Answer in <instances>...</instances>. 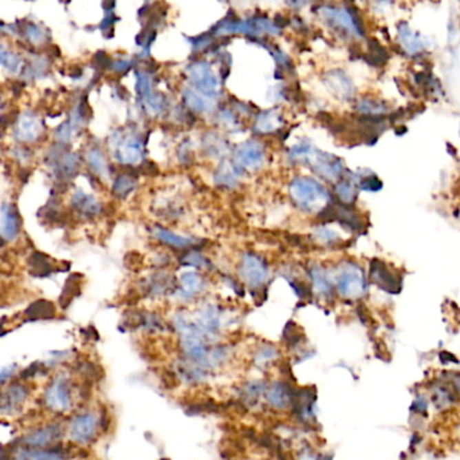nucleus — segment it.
I'll return each mask as SVG.
<instances>
[{"label": "nucleus", "instance_id": "f257e3e1", "mask_svg": "<svg viewBox=\"0 0 460 460\" xmlns=\"http://www.w3.org/2000/svg\"><path fill=\"white\" fill-rule=\"evenodd\" d=\"M291 198L297 207L306 212L323 211L329 205V194L317 181L308 177H297L291 184Z\"/></svg>", "mask_w": 460, "mask_h": 460}, {"label": "nucleus", "instance_id": "f03ea898", "mask_svg": "<svg viewBox=\"0 0 460 460\" xmlns=\"http://www.w3.org/2000/svg\"><path fill=\"white\" fill-rule=\"evenodd\" d=\"M111 150L121 164L135 165L140 163L143 154L142 139L135 132H116L111 136Z\"/></svg>", "mask_w": 460, "mask_h": 460}, {"label": "nucleus", "instance_id": "7ed1b4c3", "mask_svg": "<svg viewBox=\"0 0 460 460\" xmlns=\"http://www.w3.org/2000/svg\"><path fill=\"white\" fill-rule=\"evenodd\" d=\"M335 285L340 296L348 300H358L366 295L367 284L361 267L355 263L343 266L335 277Z\"/></svg>", "mask_w": 460, "mask_h": 460}, {"label": "nucleus", "instance_id": "20e7f679", "mask_svg": "<svg viewBox=\"0 0 460 460\" xmlns=\"http://www.w3.org/2000/svg\"><path fill=\"white\" fill-rule=\"evenodd\" d=\"M188 77L201 95L213 99L220 92V84L218 76L213 73L211 65L207 61H196L187 67Z\"/></svg>", "mask_w": 460, "mask_h": 460}, {"label": "nucleus", "instance_id": "39448f33", "mask_svg": "<svg viewBox=\"0 0 460 460\" xmlns=\"http://www.w3.org/2000/svg\"><path fill=\"white\" fill-rule=\"evenodd\" d=\"M264 161V149L257 140H246L233 151V165L240 170H257Z\"/></svg>", "mask_w": 460, "mask_h": 460}, {"label": "nucleus", "instance_id": "423d86ee", "mask_svg": "<svg viewBox=\"0 0 460 460\" xmlns=\"http://www.w3.org/2000/svg\"><path fill=\"white\" fill-rule=\"evenodd\" d=\"M239 274L249 286L261 288L267 281L269 269L263 260L255 254L244 253L239 262Z\"/></svg>", "mask_w": 460, "mask_h": 460}, {"label": "nucleus", "instance_id": "0eeeda50", "mask_svg": "<svg viewBox=\"0 0 460 460\" xmlns=\"http://www.w3.org/2000/svg\"><path fill=\"white\" fill-rule=\"evenodd\" d=\"M98 429V419L92 413H85L77 416L72 420L69 426V435L72 440L80 444H85L91 441Z\"/></svg>", "mask_w": 460, "mask_h": 460}, {"label": "nucleus", "instance_id": "6e6552de", "mask_svg": "<svg viewBox=\"0 0 460 460\" xmlns=\"http://www.w3.org/2000/svg\"><path fill=\"white\" fill-rule=\"evenodd\" d=\"M322 12L331 23H333L339 29L347 30L350 34L361 35V23L358 21V18L353 14L351 10L335 8V7L327 6V7L322 8Z\"/></svg>", "mask_w": 460, "mask_h": 460}, {"label": "nucleus", "instance_id": "1a4fd4ad", "mask_svg": "<svg viewBox=\"0 0 460 460\" xmlns=\"http://www.w3.org/2000/svg\"><path fill=\"white\" fill-rule=\"evenodd\" d=\"M42 132L43 127L38 116L30 111H26L18 118L14 135L19 142H35Z\"/></svg>", "mask_w": 460, "mask_h": 460}, {"label": "nucleus", "instance_id": "9d476101", "mask_svg": "<svg viewBox=\"0 0 460 460\" xmlns=\"http://www.w3.org/2000/svg\"><path fill=\"white\" fill-rule=\"evenodd\" d=\"M308 163L312 165L315 171H317L320 176H323L327 180H335L343 171L342 160H339L337 157H335L332 154L322 153V151H317V150H315L312 153Z\"/></svg>", "mask_w": 460, "mask_h": 460}, {"label": "nucleus", "instance_id": "9b49d317", "mask_svg": "<svg viewBox=\"0 0 460 460\" xmlns=\"http://www.w3.org/2000/svg\"><path fill=\"white\" fill-rule=\"evenodd\" d=\"M371 281L378 285L381 289H384L388 293H398L401 289V280L393 274L388 266L379 260H374L371 262V270H370Z\"/></svg>", "mask_w": 460, "mask_h": 460}, {"label": "nucleus", "instance_id": "f8f14e48", "mask_svg": "<svg viewBox=\"0 0 460 460\" xmlns=\"http://www.w3.org/2000/svg\"><path fill=\"white\" fill-rule=\"evenodd\" d=\"M45 399L49 408L54 410H66L70 405V395L64 378H57L46 390Z\"/></svg>", "mask_w": 460, "mask_h": 460}, {"label": "nucleus", "instance_id": "ddd939ff", "mask_svg": "<svg viewBox=\"0 0 460 460\" xmlns=\"http://www.w3.org/2000/svg\"><path fill=\"white\" fill-rule=\"evenodd\" d=\"M296 395L297 392L285 382H275L270 386L266 397L271 406L277 409H286L289 406H293Z\"/></svg>", "mask_w": 460, "mask_h": 460}, {"label": "nucleus", "instance_id": "4468645a", "mask_svg": "<svg viewBox=\"0 0 460 460\" xmlns=\"http://www.w3.org/2000/svg\"><path fill=\"white\" fill-rule=\"evenodd\" d=\"M21 230L19 213L14 205L3 204L1 207V238L3 240H12Z\"/></svg>", "mask_w": 460, "mask_h": 460}, {"label": "nucleus", "instance_id": "2eb2a0df", "mask_svg": "<svg viewBox=\"0 0 460 460\" xmlns=\"http://www.w3.org/2000/svg\"><path fill=\"white\" fill-rule=\"evenodd\" d=\"M70 204L81 216H85V218L96 216L100 212V208H101L100 202L96 198H94L92 195L81 191V189H77L73 194Z\"/></svg>", "mask_w": 460, "mask_h": 460}, {"label": "nucleus", "instance_id": "dca6fc26", "mask_svg": "<svg viewBox=\"0 0 460 460\" xmlns=\"http://www.w3.org/2000/svg\"><path fill=\"white\" fill-rule=\"evenodd\" d=\"M61 436V428L59 426H48L32 432L29 436L25 437V444L34 447V448H42L49 446L52 441L60 439Z\"/></svg>", "mask_w": 460, "mask_h": 460}, {"label": "nucleus", "instance_id": "f3484780", "mask_svg": "<svg viewBox=\"0 0 460 460\" xmlns=\"http://www.w3.org/2000/svg\"><path fill=\"white\" fill-rule=\"evenodd\" d=\"M240 174L242 171L233 165V163L224 161L219 165V167L215 171V184L218 187L232 189L238 185Z\"/></svg>", "mask_w": 460, "mask_h": 460}, {"label": "nucleus", "instance_id": "a211bd4d", "mask_svg": "<svg viewBox=\"0 0 460 460\" xmlns=\"http://www.w3.org/2000/svg\"><path fill=\"white\" fill-rule=\"evenodd\" d=\"M184 104L195 112H209L213 108V104L209 98L201 95L196 90L185 88L182 92Z\"/></svg>", "mask_w": 460, "mask_h": 460}, {"label": "nucleus", "instance_id": "6ab92c4d", "mask_svg": "<svg viewBox=\"0 0 460 460\" xmlns=\"http://www.w3.org/2000/svg\"><path fill=\"white\" fill-rule=\"evenodd\" d=\"M154 236L163 242L165 244L170 246V247H174V249H180V250H184V249H189L194 243H195V239L192 238H187V236H180L171 231L165 230L163 227H156L154 231H153Z\"/></svg>", "mask_w": 460, "mask_h": 460}, {"label": "nucleus", "instance_id": "aec40b11", "mask_svg": "<svg viewBox=\"0 0 460 460\" xmlns=\"http://www.w3.org/2000/svg\"><path fill=\"white\" fill-rule=\"evenodd\" d=\"M281 126V116L275 109H267L262 111L254 125V132L257 134H270V132H277L278 127Z\"/></svg>", "mask_w": 460, "mask_h": 460}, {"label": "nucleus", "instance_id": "412c9836", "mask_svg": "<svg viewBox=\"0 0 460 460\" xmlns=\"http://www.w3.org/2000/svg\"><path fill=\"white\" fill-rule=\"evenodd\" d=\"M56 171L60 177L69 178L77 173L79 165H80V157L76 153H66L61 157H56Z\"/></svg>", "mask_w": 460, "mask_h": 460}, {"label": "nucleus", "instance_id": "4be33fe9", "mask_svg": "<svg viewBox=\"0 0 460 460\" xmlns=\"http://www.w3.org/2000/svg\"><path fill=\"white\" fill-rule=\"evenodd\" d=\"M14 460H65V455L54 450L32 448V450H21Z\"/></svg>", "mask_w": 460, "mask_h": 460}, {"label": "nucleus", "instance_id": "5701e85b", "mask_svg": "<svg viewBox=\"0 0 460 460\" xmlns=\"http://www.w3.org/2000/svg\"><path fill=\"white\" fill-rule=\"evenodd\" d=\"M202 289V278L195 271L184 273L181 277V296L185 298L195 296Z\"/></svg>", "mask_w": 460, "mask_h": 460}, {"label": "nucleus", "instance_id": "b1692460", "mask_svg": "<svg viewBox=\"0 0 460 460\" xmlns=\"http://www.w3.org/2000/svg\"><path fill=\"white\" fill-rule=\"evenodd\" d=\"M204 147L207 153L213 157H222L229 150V145L226 143V140L215 132H208L204 136Z\"/></svg>", "mask_w": 460, "mask_h": 460}, {"label": "nucleus", "instance_id": "393cba45", "mask_svg": "<svg viewBox=\"0 0 460 460\" xmlns=\"http://www.w3.org/2000/svg\"><path fill=\"white\" fill-rule=\"evenodd\" d=\"M54 305L49 301L39 300L32 304L28 311L26 316L32 320H39V319H50L54 316Z\"/></svg>", "mask_w": 460, "mask_h": 460}, {"label": "nucleus", "instance_id": "a878e982", "mask_svg": "<svg viewBox=\"0 0 460 460\" xmlns=\"http://www.w3.org/2000/svg\"><path fill=\"white\" fill-rule=\"evenodd\" d=\"M87 163L90 165V167L99 176H105L107 170H108V164L107 160L104 157V154L101 153V150L98 147H91L87 151Z\"/></svg>", "mask_w": 460, "mask_h": 460}, {"label": "nucleus", "instance_id": "bb28decb", "mask_svg": "<svg viewBox=\"0 0 460 460\" xmlns=\"http://www.w3.org/2000/svg\"><path fill=\"white\" fill-rule=\"evenodd\" d=\"M311 277L315 291L322 296H328L332 292V285L327 274L320 267H313L311 270Z\"/></svg>", "mask_w": 460, "mask_h": 460}, {"label": "nucleus", "instance_id": "cd10ccee", "mask_svg": "<svg viewBox=\"0 0 460 460\" xmlns=\"http://www.w3.org/2000/svg\"><path fill=\"white\" fill-rule=\"evenodd\" d=\"M399 39H401L404 48L409 53H417L423 49V42H421L420 36L412 33L406 25H402V28H399Z\"/></svg>", "mask_w": 460, "mask_h": 460}, {"label": "nucleus", "instance_id": "c85d7f7f", "mask_svg": "<svg viewBox=\"0 0 460 460\" xmlns=\"http://www.w3.org/2000/svg\"><path fill=\"white\" fill-rule=\"evenodd\" d=\"M30 269L34 275L38 277H45L48 274H50L53 271L52 263L49 261V258L41 253H34L33 255L30 257Z\"/></svg>", "mask_w": 460, "mask_h": 460}, {"label": "nucleus", "instance_id": "c756f323", "mask_svg": "<svg viewBox=\"0 0 460 460\" xmlns=\"http://www.w3.org/2000/svg\"><path fill=\"white\" fill-rule=\"evenodd\" d=\"M134 189H135V180L132 178L130 176H126V174L119 176L116 178L115 184H114V188H112L114 195L119 198H125L126 196H129Z\"/></svg>", "mask_w": 460, "mask_h": 460}, {"label": "nucleus", "instance_id": "7c9ffc66", "mask_svg": "<svg viewBox=\"0 0 460 460\" xmlns=\"http://www.w3.org/2000/svg\"><path fill=\"white\" fill-rule=\"evenodd\" d=\"M336 195L337 198L342 200V202L344 204H351L355 198H357V188H355V182L354 181H340L336 185Z\"/></svg>", "mask_w": 460, "mask_h": 460}, {"label": "nucleus", "instance_id": "2f4dec72", "mask_svg": "<svg viewBox=\"0 0 460 460\" xmlns=\"http://www.w3.org/2000/svg\"><path fill=\"white\" fill-rule=\"evenodd\" d=\"M25 398H26L25 388L19 385H14L7 390V393L3 397V409H6V406H10V408L17 406Z\"/></svg>", "mask_w": 460, "mask_h": 460}, {"label": "nucleus", "instance_id": "473e14b6", "mask_svg": "<svg viewBox=\"0 0 460 460\" xmlns=\"http://www.w3.org/2000/svg\"><path fill=\"white\" fill-rule=\"evenodd\" d=\"M359 111H362L363 114L370 115L373 118V116H375L381 112H385V105L379 101H375V100L366 99L361 101Z\"/></svg>", "mask_w": 460, "mask_h": 460}, {"label": "nucleus", "instance_id": "72a5a7b5", "mask_svg": "<svg viewBox=\"0 0 460 460\" xmlns=\"http://www.w3.org/2000/svg\"><path fill=\"white\" fill-rule=\"evenodd\" d=\"M74 280H76V275L70 277V278L67 280V282H66L65 288H64V293H63V296H61V304H63V306H66V305L76 297L77 292L80 291V285H79V282H76Z\"/></svg>", "mask_w": 460, "mask_h": 460}, {"label": "nucleus", "instance_id": "f704fd0d", "mask_svg": "<svg viewBox=\"0 0 460 460\" xmlns=\"http://www.w3.org/2000/svg\"><path fill=\"white\" fill-rule=\"evenodd\" d=\"M23 34H25V36H26L32 43H34V45H38V43H41L42 41H45V33H43V30H42L39 26H36L35 23H28V25L25 26V29H23Z\"/></svg>", "mask_w": 460, "mask_h": 460}, {"label": "nucleus", "instance_id": "c9c22d12", "mask_svg": "<svg viewBox=\"0 0 460 460\" xmlns=\"http://www.w3.org/2000/svg\"><path fill=\"white\" fill-rule=\"evenodd\" d=\"M1 64L10 72H15L19 67L21 59L14 53H8L6 48H1Z\"/></svg>", "mask_w": 460, "mask_h": 460}, {"label": "nucleus", "instance_id": "e433bc0d", "mask_svg": "<svg viewBox=\"0 0 460 460\" xmlns=\"http://www.w3.org/2000/svg\"><path fill=\"white\" fill-rule=\"evenodd\" d=\"M359 184H361L362 189L367 191V192H377L382 188V182L373 174L363 177L359 181Z\"/></svg>", "mask_w": 460, "mask_h": 460}, {"label": "nucleus", "instance_id": "4c0bfd02", "mask_svg": "<svg viewBox=\"0 0 460 460\" xmlns=\"http://www.w3.org/2000/svg\"><path fill=\"white\" fill-rule=\"evenodd\" d=\"M182 263L187 266H194V267H205L208 266V262L204 257H201L198 253H188L184 258H182Z\"/></svg>", "mask_w": 460, "mask_h": 460}, {"label": "nucleus", "instance_id": "58836bf2", "mask_svg": "<svg viewBox=\"0 0 460 460\" xmlns=\"http://www.w3.org/2000/svg\"><path fill=\"white\" fill-rule=\"evenodd\" d=\"M73 125L70 122H66V123H63L57 130H56V136L59 140L61 142H69V139L72 138L73 135Z\"/></svg>", "mask_w": 460, "mask_h": 460}, {"label": "nucleus", "instance_id": "ea45409f", "mask_svg": "<svg viewBox=\"0 0 460 460\" xmlns=\"http://www.w3.org/2000/svg\"><path fill=\"white\" fill-rule=\"evenodd\" d=\"M219 119H220L226 126H233V125L238 123L235 115L231 112L230 109H223V111L219 114Z\"/></svg>", "mask_w": 460, "mask_h": 460}, {"label": "nucleus", "instance_id": "a19ab883", "mask_svg": "<svg viewBox=\"0 0 460 460\" xmlns=\"http://www.w3.org/2000/svg\"><path fill=\"white\" fill-rule=\"evenodd\" d=\"M194 42H195V43H192L194 48H195L196 50H201V49L207 48V46L211 43V36H209L208 34H204V35H200L198 38H195Z\"/></svg>", "mask_w": 460, "mask_h": 460}, {"label": "nucleus", "instance_id": "79ce46f5", "mask_svg": "<svg viewBox=\"0 0 460 460\" xmlns=\"http://www.w3.org/2000/svg\"><path fill=\"white\" fill-rule=\"evenodd\" d=\"M413 408H416V413L426 412L428 408L427 398L424 395H417L413 402Z\"/></svg>", "mask_w": 460, "mask_h": 460}, {"label": "nucleus", "instance_id": "37998d69", "mask_svg": "<svg viewBox=\"0 0 460 460\" xmlns=\"http://www.w3.org/2000/svg\"><path fill=\"white\" fill-rule=\"evenodd\" d=\"M129 67H132V63L130 61H118V63H112V69L115 72H126L129 70Z\"/></svg>", "mask_w": 460, "mask_h": 460}, {"label": "nucleus", "instance_id": "c03bdc74", "mask_svg": "<svg viewBox=\"0 0 460 460\" xmlns=\"http://www.w3.org/2000/svg\"><path fill=\"white\" fill-rule=\"evenodd\" d=\"M451 382H452V386L455 388L457 395H460V374H455L454 378L451 379Z\"/></svg>", "mask_w": 460, "mask_h": 460}, {"label": "nucleus", "instance_id": "a18cd8bd", "mask_svg": "<svg viewBox=\"0 0 460 460\" xmlns=\"http://www.w3.org/2000/svg\"><path fill=\"white\" fill-rule=\"evenodd\" d=\"M459 435H460V432H459Z\"/></svg>", "mask_w": 460, "mask_h": 460}]
</instances>
